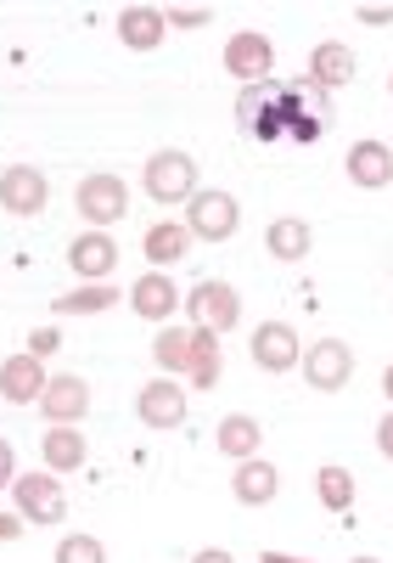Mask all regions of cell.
<instances>
[{
    "label": "cell",
    "mask_w": 393,
    "mask_h": 563,
    "mask_svg": "<svg viewBox=\"0 0 393 563\" xmlns=\"http://www.w3.org/2000/svg\"><path fill=\"white\" fill-rule=\"evenodd\" d=\"M236 119L248 124L259 141H276L281 130H292L304 113H299V90H281V85H254L248 97L236 102Z\"/></svg>",
    "instance_id": "cell-1"
},
{
    "label": "cell",
    "mask_w": 393,
    "mask_h": 563,
    "mask_svg": "<svg viewBox=\"0 0 393 563\" xmlns=\"http://www.w3.org/2000/svg\"><path fill=\"white\" fill-rule=\"evenodd\" d=\"M146 198L153 203H191L196 198V158L180 147H164L146 158Z\"/></svg>",
    "instance_id": "cell-2"
},
{
    "label": "cell",
    "mask_w": 393,
    "mask_h": 563,
    "mask_svg": "<svg viewBox=\"0 0 393 563\" xmlns=\"http://www.w3.org/2000/svg\"><path fill=\"white\" fill-rule=\"evenodd\" d=\"M236 225H242V209L220 186H209V192H196L186 203V231L196 243H225V238H236Z\"/></svg>",
    "instance_id": "cell-3"
},
{
    "label": "cell",
    "mask_w": 393,
    "mask_h": 563,
    "mask_svg": "<svg viewBox=\"0 0 393 563\" xmlns=\"http://www.w3.org/2000/svg\"><path fill=\"white\" fill-rule=\"evenodd\" d=\"M74 203H79V214L90 220V231H108V225H119V220L130 214V186H124L119 175H85L79 192H74Z\"/></svg>",
    "instance_id": "cell-4"
},
{
    "label": "cell",
    "mask_w": 393,
    "mask_h": 563,
    "mask_svg": "<svg viewBox=\"0 0 393 563\" xmlns=\"http://www.w3.org/2000/svg\"><path fill=\"white\" fill-rule=\"evenodd\" d=\"M304 378H310V389H321V395H337L343 384L355 378V350L343 344V339H315L310 350H304Z\"/></svg>",
    "instance_id": "cell-5"
},
{
    "label": "cell",
    "mask_w": 393,
    "mask_h": 563,
    "mask_svg": "<svg viewBox=\"0 0 393 563\" xmlns=\"http://www.w3.org/2000/svg\"><path fill=\"white\" fill-rule=\"evenodd\" d=\"M270 68H276V52H270V40L259 29H242L225 40V74L242 79V85H270Z\"/></svg>",
    "instance_id": "cell-6"
},
{
    "label": "cell",
    "mask_w": 393,
    "mask_h": 563,
    "mask_svg": "<svg viewBox=\"0 0 393 563\" xmlns=\"http://www.w3.org/2000/svg\"><path fill=\"white\" fill-rule=\"evenodd\" d=\"M186 310H191V327H209V333H231L242 321V299H236L231 282H196Z\"/></svg>",
    "instance_id": "cell-7"
},
{
    "label": "cell",
    "mask_w": 393,
    "mask_h": 563,
    "mask_svg": "<svg viewBox=\"0 0 393 563\" xmlns=\"http://www.w3.org/2000/svg\"><path fill=\"white\" fill-rule=\"evenodd\" d=\"M18 512L29 525H63V512H68V496L57 485V474H18Z\"/></svg>",
    "instance_id": "cell-8"
},
{
    "label": "cell",
    "mask_w": 393,
    "mask_h": 563,
    "mask_svg": "<svg viewBox=\"0 0 393 563\" xmlns=\"http://www.w3.org/2000/svg\"><path fill=\"white\" fill-rule=\"evenodd\" d=\"M45 198H52V186H45L40 169H29V164L0 169V209H7V214H40Z\"/></svg>",
    "instance_id": "cell-9"
},
{
    "label": "cell",
    "mask_w": 393,
    "mask_h": 563,
    "mask_svg": "<svg viewBox=\"0 0 393 563\" xmlns=\"http://www.w3.org/2000/svg\"><path fill=\"white\" fill-rule=\"evenodd\" d=\"M40 411H45V422H52V429H74V422L90 411V389H85V378H74V372L52 378V384H45V395H40Z\"/></svg>",
    "instance_id": "cell-10"
},
{
    "label": "cell",
    "mask_w": 393,
    "mask_h": 563,
    "mask_svg": "<svg viewBox=\"0 0 393 563\" xmlns=\"http://www.w3.org/2000/svg\"><path fill=\"white\" fill-rule=\"evenodd\" d=\"M135 411H141L146 429H180V422H186V389L175 378H153L141 389Z\"/></svg>",
    "instance_id": "cell-11"
},
{
    "label": "cell",
    "mask_w": 393,
    "mask_h": 563,
    "mask_svg": "<svg viewBox=\"0 0 393 563\" xmlns=\"http://www.w3.org/2000/svg\"><path fill=\"white\" fill-rule=\"evenodd\" d=\"M68 265L85 276V282H113V265H119V243L108 231H85V238L68 243Z\"/></svg>",
    "instance_id": "cell-12"
},
{
    "label": "cell",
    "mask_w": 393,
    "mask_h": 563,
    "mask_svg": "<svg viewBox=\"0 0 393 563\" xmlns=\"http://www.w3.org/2000/svg\"><path fill=\"white\" fill-rule=\"evenodd\" d=\"M254 361L265 372H287V366H299L304 350H299V333H292L287 321H259L254 327Z\"/></svg>",
    "instance_id": "cell-13"
},
{
    "label": "cell",
    "mask_w": 393,
    "mask_h": 563,
    "mask_svg": "<svg viewBox=\"0 0 393 563\" xmlns=\"http://www.w3.org/2000/svg\"><path fill=\"white\" fill-rule=\"evenodd\" d=\"M45 366L23 350V355H12V361H0V400L7 406H29V400H40L45 395Z\"/></svg>",
    "instance_id": "cell-14"
},
{
    "label": "cell",
    "mask_w": 393,
    "mask_h": 563,
    "mask_svg": "<svg viewBox=\"0 0 393 563\" xmlns=\"http://www.w3.org/2000/svg\"><path fill=\"white\" fill-rule=\"evenodd\" d=\"M343 169H349V180L366 186V192H382V186L393 180V153L382 147V141H355L349 158H343Z\"/></svg>",
    "instance_id": "cell-15"
},
{
    "label": "cell",
    "mask_w": 393,
    "mask_h": 563,
    "mask_svg": "<svg viewBox=\"0 0 393 563\" xmlns=\"http://www.w3.org/2000/svg\"><path fill=\"white\" fill-rule=\"evenodd\" d=\"M130 305H135V316H146V321H169V316L180 310V288H175L164 271H146L135 288H130Z\"/></svg>",
    "instance_id": "cell-16"
},
{
    "label": "cell",
    "mask_w": 393,
    "mask_h": 563,
    "mask_svg": "<svg viewBox=\"0 0 393 563\" xmlns=\"http://www.w3.org/2000/svg\"><path fill=\"white\" fill-rule=\"evenodd\" d=\"M164 12L158 7H124L119 12V40L130 45V52H158L164 45Z\"/></svg>",
    "instance_id": "cell-17"
},
{
    "label": "cell",
    "mask_w": 393,
    "mask_h": 563,
    "mask_svg": "<svg viewBox=\"0 0 393 563\" xmlns=\"http://www.w3.org/2000/svg\"><path fill=\"white\" fill-rule=\"evenodd\" d=\"M355 52H349V45H343V40H326V45H315V52H310V79L321 85V90H337V85H349L355 79Z\"/></svg>",
    "instance_id": "cell-18"
},
{
    "label": "cell",
    "mask_w": 393,
    "mask_h": 563,
    "mask_svg": "<svg viewBox=\"0 0 393 563\" xmlns=\"http://www.w3.org/2000/svg\"><path fill=\"white\" fill-rule=\"evenodd\" d=\"M231 490H236V501H242V507H265V501H276L281 474H276L270 462H259V456H254V462H242V467H236Z\"/></svg>",
    "instance_id": "cell-19"
},
{
    "label": "cell",
    "mask_w": 393,
    "mask_h": 563,
    "mask_svg": "<svg viewBox=\"0 0 393 563\" xmlns=\"http://www.w3.org/2000/svg\"><path fill=\"white\" fill-rule=\"evenodd\" d=\"M186 378L196 389H214L220 384V333L209 327H191V361H186Z\"/></svg>",
    "instance_id": "cell-20"
},
{
    "label": "cell",
    "mask_w": 393,
    "mask_h": 563,
    "mask_svg": "<svg viewBox=\"0 0 393 563\" xmlns=\"http://www.w3.org/2000/svg\"><path fill=\"white\" fill-rule=\"evenodd\" d=\"M40 451H45V474H74V467H85V434L79 429H45Z\"/></svg>",
    "instance_id": "cell-21"
},
{
    "label": "cell",
    "mask_w": 393,
    "mask_h": 563,
    "mask_svg": "<svg viewBox=\"0 0 393 563\" xmlns=\"http://www.w3.org/2000/svg\"><path fill=\"white\" fill-rule=\"evenodd\" d=\"M146 260L153 265H175V260H186V249H191V231L180 225V220H158L153 231H146Z\"/></svg>",
    "instance_id": "cell-22"
},
{
    "label": "cell",
    "mask_w": 393,
    "mask_h": 563,
    "mask_svg": "<svg viewBox=\"0 0 393 563\" xmlns=\"http://www.w3.org/2000/svg\"><path fill=\"white\" fill-rule=\"evenodd\" d=\"M265 249H270V260H304L310 254V225L304 220H270V231H265Z\"/></svg>",
    "instance_id": "cell-23"
},
{
    "label": "cell",
    "mask_w": 393,
    "mask_h": 563,
    "mask_svg": "<svg viewBox=\"0 0 393 563\" xmlns=\"http://www.w3.org/2000/svg\"><path fill=\"white\" fill-rule=\"evenodd\" d=\"M220 451L225 456H236V462H254V451H259V422L254 417H225L220 422Z\"/></svg>",
    "instance_id": "cell-24"
},
{
    "label": "cell",
    "mask_w": 393,
    "mask_h": 563,
    "mask_svg": "<svg viewBox=\"0 0 393 563\" xmlns=\"http://www.w3.org/2000/svg\"><path fill=\"white\" fill-rule=\"evenodd\" d=\"M108 305H119V288H113V282H85L79 294H63V299H57L63 316H96V310H108Z\"/></svg>",
    "instance_id": "cell-25"
},
{
    "label": "cell",
    "mask_w": 393,
    "mask_h": 563,
    "mask_svg": "<svg viewBox=\"0 0 393 563\" xmlns=\"http://www.w3.org/2000/svg\"><path fill=\"white\" fill-rule=\"evenodd\" d=\"M153 355H158L164 372H186V361H191V327H164Z\"/></svg>",
    "instance_id": "cell-26"
},
{
    "label": "cell",
    "mask_w": 393,
    "mask_h": 563,
    "mask_svg": "<svg viewBox=\"0 0 393 563\" xmlns=\"http://www.w3.org/2000/svg\"><path fill=\"white\" fill-rule=\"evenodd\" d=\"M315 485H321V501H326L332 512H349V507H355V479H349V467H321Z\"/></svg>",
    "instance_id": "cell-27"
},
{
    "label": "cell",
    "mask_w": 393,
    "mask_h": 563,
    "mask_svg": "<svg viewBox=\"0 0 393 563\" xmlns=\"http://www.w3.org/2000/svg\"><path fill=\"white\" fill-rule=\"evenodd\" d=\"M57 563H108V547L96 541V536H63Z\"/></svg>",
    "instance_id": "cell-28"
},
{
    "label": "cell",
    "mask_w": 393,
    "mask_h": 563,
    "mask_svg": "<svg viewBox=\"0 0 393 563\" xmlns=\"http://www.w3.org/2000/svg\"><path fill=\"white\" fill-rule=\"evenodd\" d=\"M63 344V333H57V327H34V333H29V355L34 361H45V355H52Z\"/></svg>",
    "instance_id": "cell-29"
},
{
    "label": "cell",
    "mask_w": 393,
    "mask_h": 563,
    "mask_svg": "<svg viewBox=\"0 0 393 563\" xmlns=\"http://www.w3.org/2000/svg\"><path fill=\"white\" fill-rule=\"evenodd\" d=\"M164 23H175V29H203V23H209V7H169Z\"/></svg>",
    "instance_id": "cell-30"
},
{
    "label": "cell",
    "mask_w": 393,
    "mask_h": 563,
    "mask_svg": "<svg viewBox=\"0 0 393 563\" xmlns=\"http://www.w3.org/2000/svg\"><path fill=\"white\" fill-rule=\"evenodd\" d=\"M12 479H18V456H12L7 440H0V490H12Z\"/></svg>",
    "instance_id": "cell-31"
},
{
    "label": "cell",
    "mask_w": 393,
    "mask_h": 563,
    "mask_svg": "<svg viewBox=\"0 0 393 563\" xmlns=\"http://www.w3.org/2000/svg\"><path fill=\"white\" fill-rule=\"evenodd\" d=\"M377 451H382V456H393V411L377 422Z\"/></svg>",
    "instance_id": "cell-32"
},
{
    "label": "cell",
    "mask_w": 393,
    "mask_h": 563,
    "mask_svg": "<svg viewBox=\"0 0 393 563\" xmlns=\"http://www.w3.org/2000/svg\"><path fill=\"white\" fill-rule=\"evenodd\" d=\"M360 23H393V7H360Z\"/></svg>",
    "instance_id": "cell-33"
},
{
    "label": "cell",
    "mask_w": 393,
    "mask_h": 563,
    "mask_svg": "<svg viewBox=\"0 0 393 563\" xmlns=\"http://www.w3.org/2000/svg\"><path fill=\"white\" fill-rule=\"evenodd\" d=\"M12 536H23L18 530V512H0V541H12Z\"/></svg>",
    "instance_id": "cell-34"
},
{
    "label": "cell",
    "mask_w": 393,
    "mask_h": 563,
    "mask_svg": "<svg viewBox=\"0 0 393 563\" xmlns=\"http://www.w3.org/2000/svg\"><path fill=\"white\" fill-rule=\"evenodd\" d=\"M191 563H236V558H231V552H220V547H209V552H196Z\"/></svg>",
    "instance_id": "cell-35"
},
{
    "label": "cell",
    "mask_w": 393,
    "mask_h": 563,
    "mask_svg": "<svg viewBox=\"0 0 393 563\" xmlns=\"http://www.w3.org/2000/svg\"><path fill=\"white\" fill-rule=\"evenodd\" d=\"M259 563H310V558H281V552H265Z\"/></svg>",
    "instance_id": "cell-36"
},
{
    "label": "cell",
    "mask_w": 393,
    "mask_h": 563,
    "mask_svg": "<svg viewBox=\"0 0 393 563\" xmlns=\"http://www.w3.org/2000/svg\"><path fill=\"white\" fill-rule=\"evenodd\" d=\"M382 395H388V400H393V366H388V372H382Z\"/></svg>",
    "instance_id": "cell-37"
},
{
    "label": "cell",
    "mask_w": 393,
    "mask_h": 563,
    "mask_svg": "<svg viewBox=\"0 0 393 563\" xmlns=\"http://www.w3.org/2000/svg\"><path fill=\"white\" fill-rule=\"evenodd\" d=\"M349 563H382V558H349Z\"/></svg>",
    "instance_id": "cell-38"
},
{
    "label": "cell",
    "mask_w": 393,
    "mask_h": 563,
    "mask_svg": "<svg viewBox=\"0 0 393 563\" xmlns=\"http://www.w3.org/2000/svg\"><path fill=\"white\" fill-rule=\"evenodd\" d=\"M388 85H393V79H388Z\"/></svg>",
    "instance_id": "cell-39"
}]
</instances>
